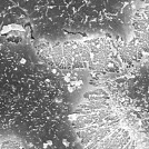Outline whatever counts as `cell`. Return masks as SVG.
Wrapping results in <instances>:
<instances>
[{
	"label": "cell",
	"mask_w": 149,
	"mask_h": 149,
	"mask_svg": "<svg viewBox=\"0 0 149 149\" xmlns=\"http://www.w3.org/2000/svg\"><path fill=\"white\" fill-rule=\"evenodd\" d=\"M35 49L0 37V140L76 149L63 85Z\"/></svg>",
	"instance_id": "6da1fadb"
},
{
	"label": "cell",
	"mask_w": 149,
	"mask_h": 149,
	"mask_svg": "<svg viewBox=\"0 0 149 149\" xmlns=\"http://www.w3.org/2000/svg\"><path fill=\"white\" fill-rule=\"evenodd\" d=\"M131 3L119 1H22L26 17L40 39L118 36Z\"/></svg>",
	"instance_id": "7a4b0ae2"
},
{
	"label": "cell",
	"mask_w": 149,
	"mask_h": 149,
	"mask_svg": "<svg viewBox=\"0 0 149 149\" xmlns=\"http://www.w3.org/2000/svg\"><path fill=\"white\" fill-rule=\"evenodd\" d=\"M70 123L80 149H141L128 112L109 88L85 93Z\"/></svg>",
	"instance_id": "3957f363"
},
{
	"label": "cell",
	"mask_w": 149,
	"mask_h": 149,
	"mask_svg": "<svg viewBox=\"0 0 149 149\" xmlns=\"http://www.w3.org/2000/svg\"><path fill=\"white\" fill-rule=\"evenodd\" d=\"M124 41V38L109 35L55 41L39 39L33 49L54 69L111 74L127 70L120 56Z\"/></svg>",
	"instance_id": "277c9868"
},
{
	"label": "cell",
	"mask_w": 149,
	"mask_h": 149,
	"mask_svg": "<svg viewBox=\"0 0 149 149\" xmlns=\"http://www.w3.org/2000/svg\"><path fill=\"white\" fill-rule=\"evenodd\" d=\"M129 22L132 29V39L143 54L149 56V1L138 2L131 9Z\"/></svg>",
	"instance_id": "5b68a950"
},
{
	"label": "cell",
	"mask_w": 149,
	"mask_h": 149,
	"mask_svg": "<svg viewBox=\"0 0 149 149\" xmlns=\"http://www.w3.org/2000/svg\"><path fill=\"white\" fill-rule=\"evenodd\" d=\"M0 149H27V147L17 139H3L0 140Z\"/></svg>",
	"instance_id": "8992f818"
}]
</instances>
